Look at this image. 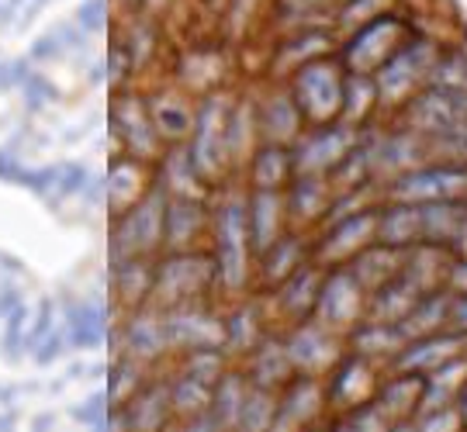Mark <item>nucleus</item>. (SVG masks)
<instances>
[{
    "mask_svg": "<svg viewBox=\"0 0 467 432\" xmlns=\"http://www.w3.org/2000/svg\"><path fill=\"white\" fill-rule=\"evenodd\" d=\"M295 108L318 129H329L339 111L347 108V90H343V77L333 63H305L295 77Z\"/></svg>",
    "mask_w": 467,
    "mask_h": 432,
    "instance_id": "f257e3e1",
    "label": "nucleus"
},
{
    "mask_svg": "<svg viewBox=\"0 0 467 432\" xmlns=\"http://www.w3.org/2000/svg\"><path fill=\"white\" fill-rule=\"evenodd\" d=\"M401 25L395 17H370L364 25V32L353 38L347 52H343V63L353 69V73H374L378 67H384L395 52L401 49Z\"/></svg>",
    "mask_w": 467,
    "mask_h": 432,
    "instance_id": "f03ea898",
    "label": "nucleus"
},
{
    "mask_svg": "<svg viewBox=\"0 0 467 432\" xmlns=\"http://www.w3.org/2000/svg\"><path fill=\"white\" fill-rule=\"evenodd\" d=\"M412 125L419 132L457 135L467 129V90H433L412 100Z\"/></svg>",
    "mask_w": 467,
    "mask_h": 432,
    "instance_id": "7ed1b4c3",
    "label": "nucleus"
},
{
    "mask_svg": "<svg viewBox=\"0 0 467 432\" xmlns=\"http://www.w3.org/2000/svg\"><path fill=\"white\" fill-rule=\"evenodd\" d=\"M467 190V170L464 167H430L416 170L409 177L395 183V198L399 201H451L453 194Z\"/></svg>",
    "mask_w": 467,
    "mask_h": 432,
    "instance_id": "20e7f679",
    "label": "nucleus"
},
{
    "mask_svg": "<svg viewBox=\"0 0 467 432\" xmlns=\"http://www.w3.org/2000/svg\"><path fill=\"white\" fill-rule=\"evenodd\" d=\"M433 56L422 46H405L399 49L388 63H384L381 77H378V90H381L384 100H395L401 94H409L412 87L422 84L426 73H433Z\"/></svg>",
    "mask_w": 467,
    "mask_h": 432,
    "instance_id": "39448f33",
    "label": "nucleus"
},
{
    "mask_svg": "<svg viewBox=\"0 0 467 432\" xmlns=\"http://www.w3.org/2000/svg\"><path fill=\"white\" fill-rule=\"evenodd\" d=\"M360 291H364V283L357 281V273L336 277V281L322 291V315L339 322V325L357 318V312H360Z\"/></svg>",
    "mask_w": 467,
    "mask_h": 432,
    "instance_id": "423d86ee",
    "label": "nucleus"
},
{
    "mask_svg": "<svg viewBox=\"0 0 467 432\" xmlns=\"http://www.w3.org/2000/svg\"><path fill=\"white\" fill-rule=\"evenodd\" d=\"M422 391H426V377H401V381L384 387V395L374 408L381 412V418H401L422 408Z\"/></svg>",
    "mask_w": 467,
    "mask_h": 432,
    "instance_id": "0eeeda50",
    "label": "nucleus"
},
{
    "mask_svg": "<svg viewBox=\"0 0 467 432\" xmlns=\"http://www.w3.org/2000/svg\"><path fill=\"white\" fill-rule=\"evenodd\" d=\"M378 235H381L388 246H401V242L422 239V204H401L395 211H388L381 218Z\"/></svg>",
    "mask_w": 467,
    "mask_h": 432,
    "instance_id": "6e6552de",
    "label": "nucleus"
},
{
    "mask_svg": "<svg viewBox=\"0 0 467 432\" xmlns=\"http://www.w3.org/2000/svg\"><path fill=\"white\" fill-rule=\"evenodd\" d=\"M347 132H318L312 142H308V152H316L312 159H305V167H329V163H339L343 152H347Z\"/></svg>",
    "mask_w": 467,
    "mask_h": 432,
    "instance_id": "1a4fd4ad",
    "label": "nucleus"
},
{
    "mask_svg": "<svg viewBox=\"0 0 467 432\" xmlns=\"http://www.w3.org/2000/svg\"><path fill=\"white\" fill-rule=\"evenodd\" d=\"M453 349H457V339H453V335H443V339H430L426 346H419L416 353H409V356H405V364H409V366L447 364V360L453 356Z\"/></svg>",
    "mask_w": 467,
    "mask_h": 432,
    "instance_id": "9d476101",
    "label": "nucleus"
},
{
    "mask_svg": "<svg viewBox=\"0 0 467 432\" xmlns=\"http://www.w3.org/2000/svg\"><path fill=\"white\" fill-rule=\"evenodd\" d=\"M284 156H287V152H281V149H270V152H264V156H256V183H260V187H267V190L281 187L284 173H287V159H284Z\"/></svg>",
    "mask_w": 467,
    "mask_h": 432,
    "instance_id": "9b49d317",
    "label": "nucleus"
},
{
    "mask_svg": "<svg viewBox=\"0 0 467 432\" xmlns=\"http://www.w3.org/2000/svg\"><path fill=\"white\" fill-rule=\"evenodd\" d=\"M152 125H156L160 132H167L170 129V121L163 118V100H156V104H152ZM187 129H191V111L181 104V108H177V118H173V135H184Z\"/></svg>",
    "mask_w": 467,
    "mask_h": 432,
    "instance_id": "f8f14e48",
    "label": "nucleus"
},
{
    "mask_svg": "<svg viewBox=\"0 0 467 432\" xmlns=\"http://www.w3.org/2000/svg\"><path fill=\"white\" fill-rule=\"evenodd\" d=\"M326 4H336V0H284L287 11H298V15H308V11H318Z\"/></svg>",
    "mask_w": 467,
    "mask_h": 432,
    "instance_id": "ddd939ff",
    "label": "nucleus"
},
{
    "mask_svg": "<svg viewBox=\"0 0 467 432\" xmlns=\"http://www.w3.org/2000/svg\"><path fill=\"white\" fill-rule=\"evenodd\" d=\"M453 318H457V322H461V325L467 329V294L457 301V304H453Z\"/></svg>",
    "mask_w": 467,
    "mask_h": 432,
    "instance_id": "4468645a",
    "label": "nucleus"
},
{
    "mask_svg": "<svg viewBox=\"0 0 467 432\" xmlns=\"http://www.w3.org/2000/svg\"><path fill=\"white\" fill-rule=\"evenodd\" d=\"M461 412H464V422H467V384H464V405H461Z\"/></svg>",
    "mask_w": 467,
    "mask_h": 432,
    "instance_id": "2eb2a0df",
    "label": "nucleus"
},
{
    "mask_svg": "<svg viewBox=\"0 0 467 432\" xmlns=\"http://www.w3.org/2000/svg\"><path fill=\"white\" fill-rule=\"evenodd\" d=\"M461 277H467V273H457V281H461Z\"/></svg>",
    "mask_w": 467,
    "mask_h": 432,
    "instance_id": "dca6fc26",
    "label": "nucleus"
}]
</instances>
